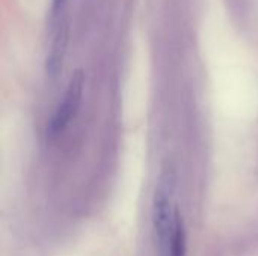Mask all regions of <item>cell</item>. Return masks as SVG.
I'll list each match as a JSON object with an SVG mask.
<instances>
[{
  "instance_id": "6da1fadb",
  "label": "cell",
  "mask_w": 258,
  "mask_h": 256,
  "mask_svg": "<svg viewBox=\"0 0 258 256\" xmlns=\"http://www.w3.org/2000/svg\"><path fill=\"white\" fill-rule=\"evenodd\" d=\"M175 172L172 169H163L159 177V183L153 199V226L159 255L169 256V246L174 231V220L177 205L174 204L175 193Z\"/></svg>"
},
{
  "instance_id": "7a4b0ae2",
  "label": "cell",
  "mask_w": 258,
  "mask_h": 256,
  "mask_svg": "<svg viewBox=\"0 0 258 256\" xmlns=\"http://www.w3.org/2000/svg\"><path fill=\"white\" fill-rule=\"evenodd\" d=\"M83 86H85V74L82 69H77L71 75L67 91L62 97V101L56 107L48 122L47 136L50 139H54L56 136H59L77 116L82 97H83Z\"/></svg>"
},
{
  "instance_id": "3957f363",
  "label": "cell",
  "mask_w": 258,
  "mask_h": 256,
  "mask_svg": "<svg viewBox=\"0 0 258 256\" xmlns=\"http://www.w3.org/2000/svg\"><path fill=\"white\" fill-rule=\"evenodd\" d=\"M68 24L62 23L57 30L56 35L53 38L50 51L47 54V60H45V72L48 77H56L60 74L62 68H63V60H65V54H67V47H68Z\"/></svg>"
},
{
  "instance_id": "277c9868",
  "label": "cell",
  "mask_w": 258,
  "mask_h": 256,
  "mask_svg": "<svg viewBox=\"0 0 258 256\" xmlns=\"http://www.w3.org/2000/svg\"><path fill=\"white\" fill-rule=\"evenodd\" d=\"M169 256H187V234L184 226V219L177 207L175 220H174V231L169 246Z\"/></svg>"
},
{
  "instance_id": "5b68a950",
  "label": "cell",
  "mask_w": 258,
  "mask_h": 256,
  "mask_svg": "<svg viewBox=\"0 0 258 256\" xmlns=\"http://www.w3.org/2000/svg\"><path fill=\"white\" fill-rule=\"evenodd\" d=\"M65 3H67V0H51V6H50V20H51V23H54L57 20V17L63 11Z\"/></svg>"
}]
</instances>
